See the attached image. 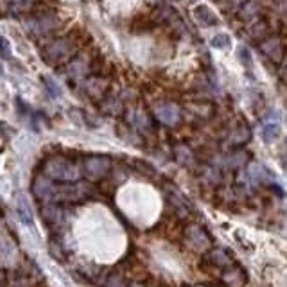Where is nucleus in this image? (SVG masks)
I'll return each instance as SVG.
<instances>
[{"mask_svg":"<svg viewBox=\"0 0 287 287\" xmlns=\"http://www.w3.org/2000/svg\"><path fill=\"white\" fill-rule=\"evenodd\" d=\"M45 176L59 181H76L79 178V169L63 158H52L45 165Z\"/></svg>","mask_w":287,"mask_h":287,"instance_id":"f257e3e1","label":"nucleus"},{"mask_svg":"<svg viewBox=\"0 0 287 287\" xmlns=\"http://www.w3.org/2000/svg\"><path fill=\"white\" fill-rule=\"evenodd\" d=\"M110 169V160L106 156H92L85 162V174L88 180H101Z\"/></svg>","mask_w":287,"mask_h":287,"instance_id":"f03ea898","label":"nucleus"},{"mask_svg":"<svg viewBox=\"0 0 287 287\" xmlns=\"http://www.w3.org/2000/svg\"><path fill=\"white\" fill-rule=\"evenodd\" d=\"M187 237H188V244L199 251L206 250V248L210 246L208 235H206L199 226H190V228H187Z\"/></svg>","mask_w":287,"mask_h":287,"instance_id":"7ed1b4c3","label":"nucleus"},{"mask_svg":"<svg viewBox=\"0 0 287 287\" xmlns=\"http://www.w3.org/2000/svg\"><path fill=\"white\" fill-rule=\"evenodd\" d=\"M156 117L163 122V124H176L178 118H180V110L176 108V104H162V106L156 108Z\"/></svg>","mask_w":287,"mask_h":287,"instance_id":"20e7f679","label":"nucleus"},{"mask_svg":"<svg viewBox=\"0 0 287 287\" xmlns=\"http://www.w3.org/2000/svg\"><path fill=\"white\" fill-rule=\"evenodd\" d=\"M16 212H18L20 219L26 226H33L34 225V218H33V210H31V205L27 201V198L23 194L18 196L16 199Z\"/></svg>","mask_w":287,"mask_h":287,"instance_id":"39448f33","label":"nucleus"},{"mask_svg":"<svg viewBox=\"0 0 287 287\" xmlns=\"http://www.w3.org/2000/svg\"><path fill=\"white\" fill-rule=\"evenodd\" d=\"M52 187H54V185H52L51 178H49V176H38L36 180H34V183H33V192H34V196H36V198L47 199V198H51Z\"/></svg>","mask_w":287,"mask_h":287,"instance_id":"423d86ee","label":"nucleus"},{"mask_svg":"<svg viewBox=\"0 0 287 287\" xmlns=\"http://www.w3.org/2000/svg\"><path fill=\"white\" fill-rule=\"evenodd\" d=\"M280 131H282V129H280V124H276V122H266L260 129V136L266 142H275L280 136Z\"/></svg>","mask_w":287,"mask_h":287,"instance_id":"0eeeda50","label":"nucleus"},{"mask_svg":"<svg viewBox=\"0 0 287 287\" xmlns=\"http://www.w3.org/2000/svg\"><path fill=\"white\" fill-rule=\"evenodd\" d=\"M194 16L201 26H212V23H216V16H213V13L206 6H198L194 9Z\"/></svg>","mask_w":287,"mask_h":287,"instance_id":"6e6552de","label":"nucleus"},{"mask_svg":"<svg viewBox=\"0 0 287 287\" xmlns=\"http://www.w3.org/2000/svg\"><path fill=\"white\" fill-rule=\"evenodd\" d=\"M66 51H68V47H66V41H54V43H51L47 47L45 54H47L49 59H59V58H63V56L66 54Z\"/></svg>","mask_w":287,"mask_h":287,"instance_id":"1a4fd4ad","label":"nucleus"},{"mask_svg":"<svg viewBox=\"0 0 287 287\" xmlns=\"http://www.w3.org/2000/svg\"><path fill=\"white\" fill-rule=\"evenodd\" d=\"M210 45L213 49H221V51H226V49L232 47V38L226 33H218L216 36L210 38Z\"/></svg>","mask_w":287,"mask_h":287,"instance_id":"9d476101","label":"nucleus"},{"mask_svg":"<svg viewBox=\"0 0 287 287\" xmlns=\"http://www.w3.org/2000/svg\"><path fill=\"white\" fill-rule=\"evenodd\" d=\"M250 174L255 178L257 181H268V180H273V174L269 173L268 169H266L264 165H258V163H255V165L250 167Z\"/></svg>","mask_w":287,"mask_h":287,"instance_id":"9b49d317","label":"nucleus"},{"mask_svg":"<svg viewBox=\"0 0 287 287\" xmlns=\"http://www.w3.org/2000/svg\"><path fill=\"white\" fill-rule=\"evenodd\" d=\"M43 85L47 86V92L51 93V97H54V99H58V97H61V86L56 83V79H52L51 76H43Z\"/></svg>","mask_w":287,"mask_h":287,"instance_id":"f8f14e48","label":"nucleus"},{"mask_svg":"<svg viewBox=\"0 0 287 287\" xmlns=\"http://www.w3.org/2000/svg\"><path fill=\"white\" fill-rule=\"evenodd\" d=\"M86 72V63L83 59H78V61H72L68 66V74L72 78H81L83 74Z\"/></svg>","mask_w":287,"mask_h":287,"instance_id":"ddd939ff","label":"nucleus"},{"mask_svg":"<svg viewBox=\"0 0 287 287\" xmlns=\"http://www.w3.org/2000/svg\"><path fill=\"white\" fill-rule=\"evenodd\" d=\"M0 56L2 58H9L11 56V45L4 36H0Z\"/></svg>","mask_w":287,"mask_h":287,"instance_id":"4468645a","label":"nucleus"},{"mask_svg":"<svg viewBox=\"0 0 287 287\" xmlns=\"http://www.w3.org/2000/svg\"><path fill=\"white\" fill-rule=\"evenodd\" d=\"M237 58H239V59H241V63H244V65H248V63L251 61L250 51H248L246 47H243V45H241V47L237 49Z\"/></svg>","mask_w":287,"mask_h":287,"instance_id":"2eb2a0df","label":"nucleus"},{"mask_svg":"<svg viewBox=\"0 0 287 287\" xmlns=\"http://www.w3.org/2000/svg\"><path fill=\"white\" fill-rule=\"evenodd\" d=\"M2 76H4V66L0 65V78H2Z\"/></svg>","mask_w":287,"mask_h":287,"instance_id":"dca6fc26","label":"nucleus"},{"mask_svg":"<svg viewBox=\"0 0 287 287\" xmlns=\"http://www.w3.org/2000/svg\"><path fill=\"white\" fill-rule=\"evenodd\" d=\"M126 287H140V285H133V283H131V285H126Z\"/></svg>","mask_w":287,"mask_h":287,"instance_id":"f3484780","label":"nucleus"}]
</instances>
